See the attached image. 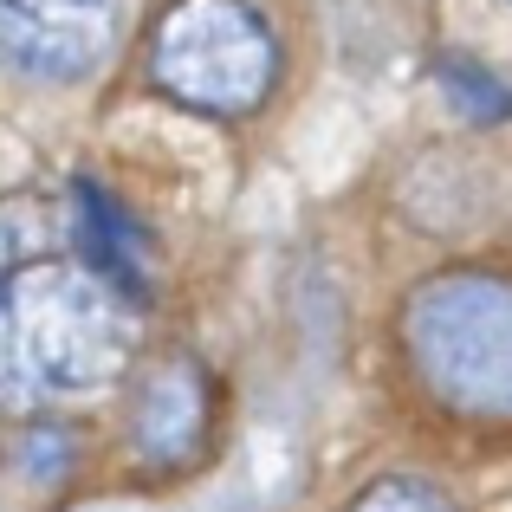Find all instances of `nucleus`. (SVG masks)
Returning <instances> with one entry per match:
<instances>
[{"label":"nucleus","mask_w":512,"mask_h":512,"mask_svg":"<svg viewBox=\"0 0 512 512\" xmlns=\"http://www.w3.org/2000/svg\"><path fill=\"white\" fill-rule=\"evenodd\" d=\"M137 305L111 273L46 260L0 279V409L98 396L137 357Z\"/></svg>","instance_id":"nucleus-1"},{"label":"nucleus","mask_w":512,"mask_h":512,"mask_svg":"<svg viewBox=\"0 0 512 512\" xmlns=\"http://www.w3.org/2000/svg\"><path fill=\"white\" fill-rule=\"evenodd\" d=\"M402 357L428 402L467 422H512V279L441 273L402 305Z\"/></svg>","instance_id":"nucleus-2"},{"label":"nucleus","mask_w":512,"mask_h":512,"mask_svg":"<svg viewBox=\"0 0 512 512\" xmlns=\"http://www.w3.org/2000/svg\"><path fill=\"white\" fill-rule=\"evenodd\" d=\"M150 78L195 117H247L279 78L273 26L247 0H175L150 39Z\"/></svg>","instance_id":"nucleus-3"},{"label":"nucleus","mask_w":512,"mask_h":512,"mask_svg":"<svg viewBox=\"0 0 512 512\" xmlns=\"http://www.w3.org/2000/svg\"><path fill=\"white\" fill-rule=\"evenodd\" d=\"M124 0H0V65L33 85H85L117 46Z\"/></svg>","instance_id":"nucleus-4"},{"label":"nucleus","mask_w":512,"mask_h":512,"mask_svg":"<svg viewBox=\"0 0 512 512\" xmlns=\"http://www.w3.org/2000/svg\"><path fill=\"white\" fill-rule=\"evenodd\" d=\"M208 389L214 383L195 357H163L130 396V454L143 467H163V474L195 461L201 441H208V415H214Z\"/></svg>","instance_id":"nucleus-5"},{"label":"nucleus","mask_w":512,"mask_h":512,"mask_svg":"<svg viewBox=\"0 0 512 512\" xmlns=\"http://www.w3.org/2000/svg\"><path fill=\"white\" fill-rule=\"evenodd\" d=\"M65 227H72V221H65L59 195H39V188H13V195H0V279L59 260Z\"/></svg>","instance_id":"nucleus-6"},{"label":"nucleus","mask_w":512,"mask_h":512,"mask_svg":"<svg viewBox=\"0 0 512 512\" xmlns=\"http://www.w3.org/2000/svg\"><path fill=\"white\" fill-rule=\"evenodd\" d=\"M350 512H454V500L435 493V487H422V480H376Z\"/></svg>","instance_id":"nucleus-7"},{"label":"nucleus","mask_w":512,"mask_h":512,"mask_svg":"<svg viewBox=\"0 0 512 512\" xmlns=\"http://www.w3.org/2000/svg\"><path fill=\"white\" fill-rule=\"evenodd\" d=\"M448 91L461 98V111H467V117H480V124L512 111V98H506V91H493V78L480 72V65H448Z\"/></svg>","instance_id":"nucleus-8"}]
</instances>
